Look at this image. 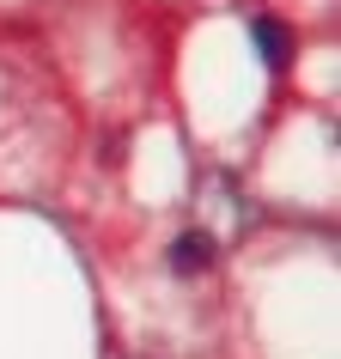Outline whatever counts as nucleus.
Returning a JSON list of instances; mask_svg holds the SVG:
<instances>
[{
  "label": "nucleus",
  "mask_w": 341,
  "mask_h": 359,
  "mask_svg": "<svg viewBox=\"0 0 341 359\" xmlns=\"http://www.w3.org/2000/svg\"><path fill=\"white\" fill-rule=\"evenodd\" d=\"M213 256H220L213 231H183V238L170 244V268H177V274H201V268H213Z\"/></svg>",
  "instance_id": "1"
},
{
  "label": "nucleus",
  "mask_w": 341,
  "mask_h": 359,
  "mask_svg": "<svg viewBox=\"0 0 341 359\" xmlns=\"http://www.w3.org/2000/svg\"><path fill=\"white\" fill-rule=\"evenodd\" d=\"M256 49H262L268 67H286V61H293V37H286L274 19H256Z\"/></svg>",
  "instance_id": "2"
}]
</instances>
